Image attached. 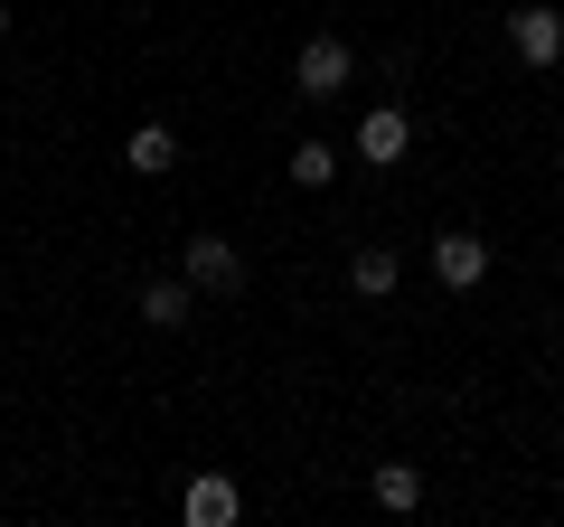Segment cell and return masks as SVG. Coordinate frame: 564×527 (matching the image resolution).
Masks as SVG:
<instances>
[{
  "mask_svg": "<svg viewBox=\"0 0 564 527\" xmlns=\"http://www.w3.org/2000/svg\"><path fill=\"white\" fill-rule=\"evenodd\" d=\"M348 76H358V57H348V39H311L302 57H292V95L302 104H339Z\"/></svg>",
  "mask_w": 564,
  "mask_h": 527,
  "instance_id": "1",
  "label": "cell"
},
{
  "mask_svg": "<svg viewBox=\"0 0 564 527\" xmlns=\"http://www.w3.org/2000/svg\"><path fill=\"white\" fill-rule=\"evenodd\" d=\"M508 47H518V66H555L564 57V10H545V0H527V10H508Z\"/></svg>",
  "mask_w": 564,
  "mask_h": 527,
  "instance_id": "2",
  "label": "cell"
},
{
  "mask_svg": "<svg viewBox=\"0 0 564 527\" xmlns=\"http://www.w3.org/2000/svg\"><path fill=\"white\" fill-rule=\"evenodd\" d=\"M180 273H188L198 292H217V302H226V292H245V255H236L226 236H188V245H180Z\"/></svg>",
  "mask_w": 564,
  "mask_h": 527,
  "instance_id": "3",
  "label": "cell"
},
{
  "mask_svg": "<svg viewBox=\"0 0 564 527\" xmlns=\"http://www.w3.org/2000/svg\"><path fill=\"white\" fill-rule=\"evenodd\" d=\"M404 151H414V114H404V104H377V114H358V161H367V170H395Z\"/></svg>",
  "mask_w": 564,
  "mask_h": 527,
  "instance_id": "4",
  "label": "cell"
},
{
  "mask_svg": "<svg viewBox=\"0 0 564 527\" xmlns=\"http://www.w3.org/2000/svg\"><path fill=\"white\" fill-rule=\"evenodd\" d=\"M180 518H188V527H236V518H245V490L226 481V471H198V481L180 490Z\"/></svg>",
  "mask_w": 564,
  "mask_h": 527,
  "instance_id": "5",
  "label": "cell"
},
{
  "mask_svg": "<svg viewBox=\"0 0 564 527\" xmlns=\"http://www.w3.org/2000/svg\"><path fill=\"white\" fill-rule=\"evenodd\" d=\"M480 273H489V245L470 236V226H452V236H433V283H443V292H470Z\"/></svg>",
  "mask_w": 564,
  "mask_h": 527,
  "instance_id": "6",
  "label": "cell"
},
{
  "mask_svg": "<svg viewBox=\"0 0 564 527\" xmlns=\"http://www.w3.org/2000/svg\"><path fill=\"white\" fill-rule=\"evenodd\" d=\"M141 321L151 330H188V311H198V283H188V273H161V283H141Z\"/></svg>",
  "mask_w": 564,
  "mask_h": 527,
  "instance_id": "7",
  "label": "cell"
},
{
  "mask_svg": "<svg viewBox=\"0 0 564 527\" xmlns=\"http://www.w3.org/2000/svg\"><path fill=\"white\" fill-rule=\"evenodd\" d=\"M122 161H132V180H161V170H180V132H170V122H132Z\"/></svg>",
  "mask_w": 564,
  "mask_h": 527,
  "instance_id": "8",
  "label": "cell"
},
{
  "mask_svg": "<svg viewBox=\"0 0 564 527\" xmlns=\"http://www.w3.org/2000/svg\"><path fill=\"white\" fill-rule=\"evenodd\" d=\"M395 245H358V255H348V292H358V302H386V292H395Z\"/></svg>",
  "mask_w": 564,
  "mask_h": 527,
  "instance_id": "9",
  "label": "cell"
},
{
  "mask_svg": "<svg viewBox=\"0 0 564 527\" xmlns=\"http://www.w3.org/2000/svg\"><path fill=\"white\" fill-rule=\"evenodd\" d=\"M367 490H377V508H395V518H404V508H423V471L414 462H377V481H367Z\"/></svg>",
  "mask_w": 564,
  "mask_h": 527,
  "instance_id": "10",
  "label": "cell"
},
{
  "mask_svg": "<svg viewBox=\"0 0 564 527\" xmlns=\"http://www.w3.org/2000/svg\"><path fill=\"white\" fill-rule=\"evenodd\" d=\"M282 170H292L302 189H329V180H339V151H329V142H292V161H282Z\"/></svg>",
  "mask_w": 564,
  "mask_h": 527,
  "instance_id": "11",
  "label": "cell"
},
{
  "mask_svg": "<svg viewBox=\"0 0 564 527\" xmlns=\"http://www.w3.org/2000/svg\"><path fill=\"white\" fill-rule=\"evenodd\" d=\"M0 29H10V0H0Z\"/></svg>",
  "mask_w": 564,
  "mask_h": 527,
  "instance_id": "12",
  "label": "cell"
},
{
  "mask_svg": "<svg viewBox=\"0 0 564 527\" xmlns=\"http://www.w3.org/2000/svg\"><path fill=\"white\" fill-rule=\"evenodd\" d=\"M555 180H564V151H555Z\"/></svg>",
  "mask_w": 564,
  "mask_h": 527,
  "instance_id": "13",
  "label": "cell"
},
{
  "mask_svg": "<svg viewBox=\"0 0 564 527\" xmlns=\"http://www.w3.org/2000/svg\"><path fill=\"white\" fill-rule=\"evenodd\" d=\"M0 104H10V85H0Z\"/></svg>",
  "mask_w": 564,
  "mask_h": 527,
  "instance_id": "14",
  "label": "cell"
}]
</instances>
